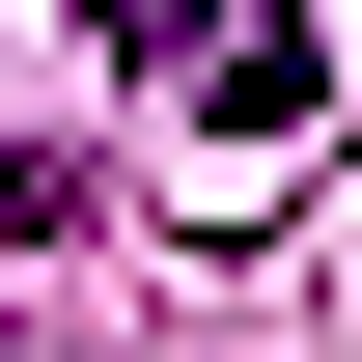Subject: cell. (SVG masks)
<instances>
[{
  "instance_id": "cell-2",
  "label": "cell",
  "mask_w": 362,
  "mask_h": 362,
  "mask_svg": "<svg viewBox=\"0 0 362 362\" xmlns=\"http://www.w3.org/2000/svg\"><path fill=\"white\" fill-rule=\"evenodd\" d=\"M0 362H28V334H0Z\"/></svg>"
},
{
  "instance_id": "cell-1",
  "label": "cell",
  "mask_w": 362,
  "mask_h": 362,
  "mask_svg": "<svg viewBox=\"0 0 362 362\" xmlns=\"http://www.w3.org/2000/svg\"><path fill=\"white\" fill-rule=\"evenodd\" d=\"M334 307H362V223H334Z\"/></svg>"
}]
</instances>
